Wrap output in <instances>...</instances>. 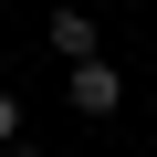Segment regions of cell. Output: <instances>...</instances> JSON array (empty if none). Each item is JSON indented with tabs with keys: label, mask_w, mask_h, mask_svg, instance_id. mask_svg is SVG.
Segmentation results:
<instances>
[{
	"label": "cell",
	"mask_w": 157,
	"mask_h": 157,
	"mask_svg": "<svg viewBox=\"0 0 157 157\" xmlns=\"http://www.w3.org/2000/svg\"><path fill=\"white\" fill-rule=\"evenodd\" d=\"M0 157H42V147H0Z\"/></svg>",
	"instance_id": "4"
},
{
	"label": "cell",
	"mask_w": 157,
	"mask_h": 157,
	"mask_svg": "<svg viewBox=\"0 0 157 157\" xmlns=\"http://www.w3.org/2000/svg\"><path fill=\"white\" fill-rule=\"evenodd\" d=\"M52 52H63V63H94V21H84V11H52Z\"/></svg>",
	"instance_id": "2"
},
{
	"label": "cell",
	"mask_w": 157,
	"mask_h": 157,
	"mask_svg": "<svg viewBox=\"0 0 157 157\" xmlns=\"http://www.w3.org/2000/svg\"><path fill=\"white\" fill-rule=\"evenodd\" d=\"M63 94H73V115H115V105H126L115 63H73V84H63Z\"/></svg>",
	"instance_id": "1"
},
{
	"label": "cell",
	"mask_w": 157,
	"mask_h": 157,
	"mask_svg": "<svg viewBox=\"0 0 157 157\" xmlns=\"http://www.w3.org/2000/svg\"><path fill=\"white\" fill-rule=\"evenodd\" d=\"M0 147H21V94L0 84Z\"/></svg>",
	"instance_id": "3"
}]
</instances>
